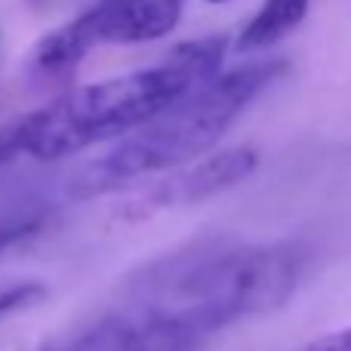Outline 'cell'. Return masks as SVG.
Here are the masks:
<instances>
[{
	"label": "cell",
	"mask_w": 351,
	"mask_h": 351,
	"mask_svg": "<svg viewBox=\"0 0 351 351\" xmlns=\"http://www.w3.org/2000/svg\"><path fill=\"white\" fill-rule=\"evenodd\" d=\"M259 154L253 148H228L206 160H194L188 167L170 170L164 179L148 185L136 197L123 204V219H145L164 210H179V206L200 204L206 197H216L225 188L241 185L247 176L256 173Z\"/></svg>",
	"instance_id": "obj_5"
},
{
	"label": "cell",
	"mask_w": 351,
	"mask_h": 351,
	"mask_svg": "<svg viewBox=\"0 0 351 351\" xmlns=\"http://www.w3.org/2000/svg\"><path fill=\"white\" fill-rule=\"evenodd\" d=\"M299 351H351V327H342L327 336H317L315 342L302 346Z\"/></svg>",
	"instance_id": "obj_9"
},
{
	"label": "cell",
	"mask_w": 351,
	"mask_h": 351,
	"mask_svg": "<svg viewBox=\"0 0 351 351\" xmlns=\"http://www.w3.org/2000/svg\"><path fill=\"white\" fill-rule=\"evenodd\" d=\"M302 274L287 243L197 241L130 274L111 308L68 327L47 351H200L237 321L280 308Z\"/></svg>",
	"instance_id": "obj_1"
},
{
	"label": "cell",
	"mask_w": 351,
	"mask_h": 351,
	"mask_svg": "<svg viewBox=\"0 0 351 351\" xmlns=\"http://www.w3.org/2000/svg\"><path fill=\"white\" fill-rule=\"evenodd\" d=\"M308 6L311 0H265L237 37V53L268 49L284 37H290L302 25V19L308 16Z\"/></svg>",
	"instance_id": "obj_6"
},
{
	"label": "cell",
	"mask_w": 351,
	"mask_h": 351,
	"mask_svg": "<svg viewBox=\"0 0 351 351\" xmlns=\"http://www.w3.org/2000/svg\"><path fill=\"white\" fill-rule=\"evenodd\" d=\"M222 59L225 40L206 37L179 47L160 65L62 93L53 102L0 127V164H49L99 142L123 139L182 96L219 77Z\"/></svg>",
	"instance_id": "obj_2"
},
{
	"label": "cell",
	"mask_w": 351,
	"mask_h": 351,
	"mask_svg": "<svg viewBox=\"0 0 351 351\" xmlns=\"http://www.w3.org/2000/svg\"><path fill=\"white\" fill-rule=\"evenodd\" d=\"M43 296H47V287L34 284V280L0 287V321L16 315V311H25V308H31V305H37Z\"/></svg>",
	"instance_id": "obj_7"
},
{
	"label": "cell",
	"mask_w": 351,
	"mask_h": 351,
	"mask_svg": "<svg viewBox=\"0 0 351 351\" xmlns=\"http://www.w3.org/2000/svg\"><path fill=\"white\" fill-rule=\"evenodd\" d=\"M210 3H228V0H210Z\"/></svg>",
	"instance_id": "obj_10"
},
{
	"label": "cell",
	"mask_w": 351,
	"mask_h": 351,
	"mask_svg": "<svg viewBox=\"0 0 351 351\" xmlns=\"http://www.w3.org/2000/svg\"><path fill=\"white\" fill-rule=\"evenodd\" d=\"M40 228L34 216H16V219H0V256L10 247H16L19 241H28L34 231Z\"/></svg>",
	"instance_id": "obj_8"
},
{
	"label": "cell",
	"mask_w": 351,
	"mask_h": 351,
	"mask_svg": "<svg viewBox=\"0 0 351 351\" xmlns=\"http://www.w3.org/2000/svg\"><path fill=\"white\" fill-rule=\"evenodd\" d=\"M185 0H96L68 25L40 37L31 53V74L62 80L99 47L160 40L179 25Z\"/></svg>",
	"instance_id": "obj_4"
},
{
	"label": "cell",
	"mask_w": 351,
	"mask_h": 351,
	"mask_svg": "<svg viewBox=\"0 0 351 351\" xmlns=\"http://www.w3.org/2000/svg\"><path fill=\"white\" fill-rule=\"evenodd\" d=\"M280 71H284V62H259V65H243L237 71H225L210 84L197 86L167 111H160L158 117L123 136L121 145L105 152L86 170H80L74 194L90 197V194L117 191L142 176L170 173L194 164L228 133L237 114L253 99H259L262 90Z\"/></svg>",
	"instance_id": "obj_3"
}]
</instances>
